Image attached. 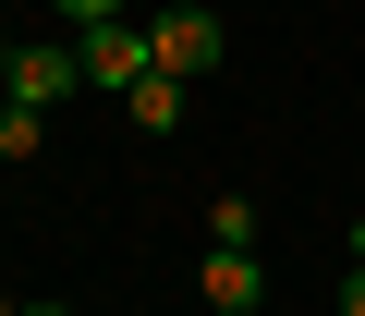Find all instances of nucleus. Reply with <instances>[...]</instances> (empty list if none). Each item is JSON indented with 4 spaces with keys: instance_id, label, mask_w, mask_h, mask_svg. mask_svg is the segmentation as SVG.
<instances>
[{
    "instance_id": "1",
    "label": "nucleus",
    "mask_w": 365,
    "mask_h": 316,
    "mask_svg": "<svg viewBox=\"0 0 365 316\" xmlns=\"http://www.w3.org/2000/svg\"><path fill=\"white\" fill-rule=\"evenodd\" d=\"M146 61L182 73V85H207V73L232 61V25L207 13V0H170V13H146Z\"/></svg>"
},
{
    "instance_id": "12",
    "label": "nucleus",
    "mask_w": 365,
    "mask_h": 316,
    "mask_svg": "<svg viewBox=\"0 0 365 316\" xmlns=\"http://www.w3.org/2000/svg\"><path fill=\"white\" fill-rule=\"evenodd\" d=\"M0 61H13V25H0Z\"/></svg>"
},
{
    "instance_id": "11",
    "label": "nucleus",
    "mask_w": 365,
    "mask_h": 316,
    "mask_svg": "<svg viewBox=\"0 0 365 316\" xmlns=\"http://www.w3.org/2000/svg\"><path fill=\"white\" fill-rule=\"evenodd\" d=\"M25 316H73V304H25Z\"/></svg>"
},
{
    "instance_id": "13",
    "label": "nucleus",
    "mask_w": 365,
    "mask_h": 316,
    "mask_svg": "<svg viewBox=\"0 0 365 316\" xmlns=\"http://www.w3.org/2000/svg\"><path fill=\"white\" fill-rule=\"evenodd\" d=\"M0 316H25V304H13V292H0Z\"/></svg>"
},
{
    "instance_id": "3",
    "label": "nucleus",
    "mask_w": 365,
    "mask_h": 316,
    "mask_svg": "<svg viewBox=\"0 0 365 316\" xmlns=\"http://www.w3.org/2000/svg\"><path fill=\"white\" fill-rule=\"evenodd\" d=\"M73 61H86V85H110V98H134V85L158 73V61H146V25H134V13H122V25H86V37H73Z\"/></svg>"
},
{
    "instance_id": "9",
    "label": "nucleus",
    "mask_w": 365,
    "mask_h": 316,
    "mask_svg": "<svg viewBox=\"0 0 365 316\" xmlns=\"http://www.w3.org/2000/svg\"><path fill=\"white\" fill-rule=\"evenodd\" d=\"M341 316H365V268H353V280H341Z\"/></svg>"
},
{
    "instance_id": "4",
    "label": "nucleus",
    "mask_w": 365,
    "mask_h": 316,
    "mask_svg": "<svg viewBox=\"0 0 365 316\" xmlns=\"http://www.w3.org/2000/svg\"><path fill=\"white\" fill-rule=\"evenodd\" d=\"M195 304H207V316H256V304H268V256H232V243H220V256L195 268Z\"/></svg>"
},
{
    "instance_id": "5",
    "label": "nucleus",
    "mask_w": 365,
    "mask_h": 316,
    "mask_svg": "<svg viewBox=\"0 0 365 316\" xmlns=\"http://www.w3.org/2000/svg\"><path fill=\"white\" fill-rule=\"evenodd\" d=\"M182 110H195V85H182V73H146V85L122 98V122H134L146 146H158V134H182Z\"/></svg>"
},
{
    "instance_id": "8",
    "label": "nucleus",
    "mask_w": 365,
    "mask_h": 316,
    "mask_svg": "<svg viewBox=\"0 0 365 316\" xmlns=\"http://www.w3.org/2000/svg\"><path fill=\"white\" fill-rule=\"evenodd\" d=\"M49 13H61V37H86V25H122L134 0H49Z\"/></svg>"
},
{
    "instance_id": "2",
    "label": "nucleus",
    "mask_w": 365,
    "mask_h": 316,
    "mask_svg": "<svg viewBox=\"0 0 365 316\" xmlns=\"http://www.w3.org/2000/svg\"><path fill=\"white\" fill-rule=\"evenodd\" d=\"M0 98H25V110H61V98H86V61H73V37H13V61H0Z\"/></svg>"
},
{
    "instance_id": "7",
    "label": "nucleus",
    "mask_w": 365,
    "mask_h": 316,
    "mask_svg": "<svg viewBox=\"0 0 365 316\" xmlns=\"http://www.w3.org/2000/svg\"><path fill=\"white\" fill-rule=\"evenodd\" d=\"M207 243H232V256H256V195H220V207H207Z\"/></svg>"
},
{
    "instance_id": "6",
    "label": "nucleus",
    "mask_w": 365,
    "mask_h": 316,
    "mask_svg": "<svg viewBox=\"0 0 365 316\" xmlns=\"http://www.w3.org/2000/svg\"><path fill=\"white\" fill-rule=\"evenodd\" d=\"M49 146V110H25V98H0V158H37Z\"/></svg>"
},
{
    "instance_id": "10",
    "label": "nucleus",
    "mask_w": 365,
    "mask_h": 316,
    "mask_svg": "<svg viewBox=\"0 0 365 316\" xmlns=\"http://www.w3.org/2000/svg\"><path fill=\"white\" fill-rule=\"evenodd\" d=\"M341 256H353V268H365V219H353V243H341Z\"/></svg>"
}]
</instances>
